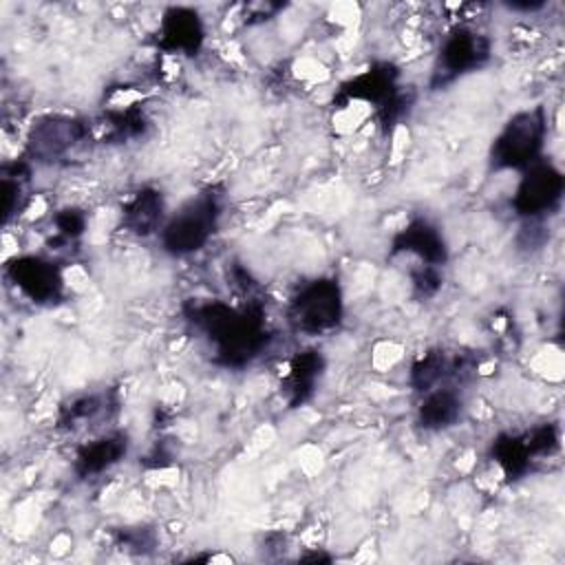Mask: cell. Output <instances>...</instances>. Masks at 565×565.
I'll list each match as a JSON object with an SVG mask.
<instances>
[{
  "instance_id": "6da1fadb",
  "label": "cell",
  "mask_w": 565,
  "mask_h": 565,
  "mask_svg": "<svg viewBox=\"0 0 565 565\" xmlns=\"http://www.w3.org/2000/svg\"><path fill=\"white\" fill-rule=\"evenodd\" d=\"M183 313L194 331L214 347V364L225 369L249 364L269 340L260 298H249L238 309L223 300H190Z\"/></svg>"
},
{
  "instance_id": "7a4b0ae2",
  "label": "cell",
  "mask_w": 565,
  "mask_h": 565,
  "mask_svg": "<svg viewBox=\"0 0 565 565\" xmlns=\"http://www.w3.org/2000/svg\"><path fill=\"white\" fill-rule=\"evenodd\" d=\"M95 139L93 124L68 115H42L26 135V154L40 163H71Z\"/></svg>"
},
{
  "instance_id": "3957f363",
  "label": "cell",
  "mask_w": 565,
  "mask_h": 565,
  "mask_svg": "<svg viewBox=\"0 0 565 565\" xmlns=\"http://www.w3.org/2000/svg\"><path fill=\"white\" fill-rule=\"evenodd\" d=\"M223 210L218 188H207L190 199L161 230V247L172 256H185L205 247L216 232Z\"/></svg>"
},
{
  "instance_id": "277c9868",
  "label": "cell",
  "mask_w": 565,
  "mask_h": 565,
  "mask_svg": "<svg viewBox=\"0 0 565 565\" xmlns=\"http://www.w3.org/2000/svg\"><path fill=\"white\" fill-rule=\"evenodd\" d=\"M547 115L543 106L521 110L508 119L490 148L492 170H525L539 161L545 143Z\"/></svg>"
},
{
  "instance_id": "5b68a950",
  "label": "cell",
  "mask_w": 565,
  "mask_h": 565,
  "mask_svg": "<svg viewBox=\"0 0 565 565\" xmlns=\"http://www.w3.org/2000/svg\"><path fill=\"white\" fill-rule=\"evenodd\" d=\"M344 302L335 278H316L307 282L289 302V324L307 335H320L335 329L342 320Z\"/></svg>"
},
{
  "instance_id": "8992f818",
  "label": "cell",
  "mask_w": 565,
  "mask_h": 565,
  "mask_svg": "<svg viewBox=\"0 0 565 565\" xmlns=\"http://www.w3.org/2000/svg\"><path fill=\"white\" fill-rule=\"evenodd\" d=\"M492 44L490 38L470 29V26H457L452 29L439 51L437 66L433 73V88H441L450 82H455L459 75L477 71L483 66L490 57Z\"/></svg>"
},
{
  "instance_id": "52a82bcc",
  "label": "cell",
  "mask_w": 565,
  "mask_h": 565,
  "mask_svg": "<svg viewBox=\"0 0 565 565\" xmlns=\"http://www.w3.org/2000/svg\"><path fill=\"white\" fill-rule=\"evenodd\" d=\"M563 190L565 179L561 170L547 161H536L530 168H525L514 192L512 207L519 216L541 218L561 203Z\"/></svg>"
},
{
  "instance_id": "ba28073f",
  "label": "cell",
  "mask_w": 565,
  "mask_h": 565,
  "mask_svg": "<svg viewBox=\"0 0 565 565\" xmlns=\"http://www.w3.org/2000/svg\"><path fill=\"white\" fill-rule=\"evenodd\" d=\"M7 278L33 302L51 305L62 298L64 276L42 256H18L7 263Z\"/></svg>"
},
{
  "instance_id": "9c48e42d",
  "label": "cell",
  "mask_w": 565,
  "mask_h": 565,
  "mask_svg": "<svg viewBox=\"0 0 565 565\" xmlns=\"http://www.w3.org/2000/svg\"><path fill=\"white\" fill-rule=\"evenodd\" d=\"M205 29L201 15L190 7H170L159 24L157 46L166 53L196 55L203 46Z\"/></svg>"
},
{
  "instance_id": "30bf717a",
  "label": "cell",
  "mask_w": 565,
  "mask_h": 565,
  "mask_svg": "<svg viewBox=\"0 0 565 565\" xmlns=\"http://www.w3.org/2000/svg\"><path fill=\"white\" fill-rule=\"evenodd\" d=\"M477 360L468 353H457L450 358L444 349H430L419 360H415L411 369V384L415 391L428 393L448 377L466 380L477 371Z\"/></svg>"
},
{
  "instance_id": "8fae6325",
  "label": "cell",
  "mask_w": 565,
  "mask_h": 565,
  "mask_svg": "<svg viewBox=\"0 0 565 565\" xmlns=\"http://www.w3.org/2000/svg\"><path fill=\"white\" fill-rule=\"evenodd\" d=\"M397 77H399V71L391 62H377L364 73L347 79L340 86L335 102L340 106L349 102H366L380 108L399 88Z\"/></svg>"
},
{
  "instance_id": "7c38bea8",
  "label": "cell",
  "mask_w": 565,
  "mask_h": 565,
  "mask_svg": "<svg viewBox=\"0 0 565 565\" xmlns=\"http://www.w3.org/2000/svg\"><path fill=\"white\" fill-rule=\"evenodd\" d=\"M415 254L424 265H444L448 260V247L437 225L426 218H413L402 227L391 243V254Z\"/></svg>"
},
{
  "instance_id": "4fadbf2b",
  "label": "cell",
  "mask_w": 565,
  "mask_h": 565,
  "mask_svg": "<svg viewBox=\"0 0 565 565\" xmlns=\"http://www.w3.org/2000/svg\"><path fill=\"white\" fill-rule=\"evenodd\" d=\"M324 371V355L318 349H305L289 362V371L280 382V393L289 408H298L316 393V382Z\"/></svg>"
},
{
  "instance_id": "5bb4252c",
  "label": "cell",
  "mask_w": 565,
  "mask_h": 565,
  "mask_svg": "<svg viewBox=\"0 0 565 565\" xmlns=\"http://www.w3.org/2000/svg\"><path fill=\"white\" fill-rule=\"evenodd\" d=\"M128 452V435L124 430H113L88 444H84L73 461V470L79 479H90L113 468Z\"/></svg>"
},
{
  "instance_id": "9a60e30c",
  "label": "cell",
  "mask_w": 565,
  "mask_h": 565,
  "mask_svg": "<svg viewBox=\"0 0 565 565\" xmlns=\"http://www.w3.org/2000/svg\"><path fill=\"white\" fill-rule=\"evenodd\" d=\"M166 210L163 194L154 188H141L121 210V227L135 236H150L161 225Z\"/></svg>"
},
{
  "instance_id": "2e32d148",
  "label": "cell",
  "mask_w": 565,
  "mask_h": 565,
  "mask_svg": "<svg viewBox=\"0 0 565 565\" xmlns=\"http://www.w3.org/2000/svg\"><path fill=\"white\" fill-rule=\"evenodd\" d=\"M117 411V397L113 391L77 395L71 402L62 404L57 415V426L64 430H75L99 419H108Z\"/></svg>"
},
{
  "instance_id": "e0dca14e",
  "label": "cell",
  "mask_w": 565,
  "mask_h": 565,
  "mask_svg": "<svg viewBox=\"0 0 565 565\" xmlns=\"http://www.w3.org/2000/svg\"><path fill=\"white\" fill-rule=\"evenodd\" d=\"M148 126H150V121H148L143 108L132 104L126 108L106 110L102 115L99 124H93V130H95V139L113 143V141H128V139L143 137Z\"/></svg>"
},
{
  "instance_id": "ac0fdd59",
  "label": "cell",
  "mask_w": 565,
  "mask_h": 565,
  "mask_svg": "<svg viewBox=\"0 0 565 565\" xmlns=\"http://www.w3.org/2000/svg\"><path fill=\"white\" fill-rule=\"evenodd\" d=\"M461 415V397L455 388H433L419 406L417 419L424 430H441L452 426Z\"/></svg>"
},
{
  "instance_id": "d6986e66",
  "label": "cell",
  "mask_w": 565,
  "mask_h": 565,
  "mask_svg": "<svg viewBox=\"0 0 565 565\" xmlns=\"http://www.w3.org/2000/svg\"><path fill=\"white\" fill-rule=\"evenodd\" d=\"M492 457L499 463V468L503 470L508 481L521 479L530 470V463L534 459L525 444V437L512 435V433H501L492 441Z\"/></svg>"
},
{
  "instance_id": "ffe728a7",
  "label": "cell",
  "mask_w": 565,
  "mask_h": 565,
  "mask_svg": "<svg viewBox=\"0 0 565 565\" xmlns=\"http://www.w3.org/2000/svg\"><path fill=\"white\" fill-rule=\"evenodd\" d=\"M31 177L26 161H13L2 168V225L11 221V216L24 205V185Z\"/></svg>"
},
{
  "instance_id": "44dd1931",
  "label": "cell",
  "mask_w": 565,
  "mask_h": 565,
  "mask_svg": "<svg viewBox=\"0 0 565 565\" xmlns=\"http://www.w3.org/2000/svg\"><path fill=\"white\" fill-rule=\"evenodd\" d=\"M413 102H415V93H413L411 88L404 90V88L399 86V88L377 108V121H380L382 130L386 132V130H391L393 126H397L399 119H402L404 115H408Z\"/></svg>"
},
{
  "instance_id": "7402d4cb",
  "label": "cell",
  "mask_w": 565,
  "mask_h": 565,
  "mask_svg": "<svg viewBox=\"0 0 565 565\" xmlns=\"http://www.w3.org/2000/svg\"><path fill=\"white\" fill-rule=\"evenodd\" d=\"M411 285H413V296L419 300H426V298H433L441 289L444 278H441L439 267L422 263L419 267H415L411 271Z\"/></svg>"
},
{
  "instance_id": "603a6c76",
  "label": "cell",
  "mask_w": 565,
  "mask_h": 565,
  "mask_svg": "<svg viewBox=\"0 0 565 565\" xmlns=\"http://www.w3.org/2000/svg\"><path fill=\"white\" fill-rule=\"evenodd\" d=\"M523 437L532 457H545L558 450V428L554 424H539Z\"/></svg>"
},
{
  "instance_id": "cb8c5ba5",
  "label": "cell",
  "mask_w": 565,
  "mask_h": 565,
  "mask_svg": "<svg viewBox=\"0 0 565 565\" xmlns=\"http://www.w3.org/2000/svg\"><path fill=\"white\" fill-rule=\"evenodd\" d=\"M115 541L121 550L132 554H146L157 545V536L150 527H121L117 530Z\"/></svg>"
},
{
  "instance_id": "d4e9b609",
  "label": "cell",
  "mask_w": 565,
  "mask_h": 565,
  "mask_svg": "<svg viewBox=\"0 0 565 565\" xmlns=\"http://www.w3.org/2000/svg\"><path fill=\"white\" fill-rule=\"evenodd\" d=\"M53 223L62 241H75L86 230V214L77 207H64L53 216Z\"/></svg>"
},
{
  "instance_id": "484cf974",
  "label": "cell",
  "mask_w": 565,
  "mask_h": 565,
  "mask_svg": "<svg viewBox=\"0 0 565 565\" xmlns=\"http://www.w3.org/2000/svg\"><path fill=\"white\" fill-rule=\"evenodd\" d=\"M172 457H174V452H172V448H170V444H168V439L166 441H157L154 446H152V450L143 457V468H152V470H157V468H166V466H170L172 463Z\"/></svg>"
},
{
  "instance_id": "4316f807",
  "label": "cell",
  "mask_w": 565,
  "mask_h": 565,
  "mask_svg": "<svg viewBox=\"0 0 565 565\" xmlns=\"http://www.w3.org/2000/svg\"><path fill=\"white\" fill-rule=\"evenodd\" d=\"M547 2L545 0H525V2H505V7L510 9V11H523V13H532V11H541L543 7H545Z\"/></svg>"
},
{
  "instance_id": "83f0119b",
  "label": "cell",
  "mask_w": 565,
  "mask_h": 565,
  "mask_svg": "<svg viewBox=\"0 0 565 565\" xmlns=\"http://www.w3.org/2000/svg\"><path fill=\"white\" fill-rule=\"evenodd\" d=\"M302 561H324V563H329L331 556H327V554H307V556H302Z\"/></svg>"
}]
</instances>
